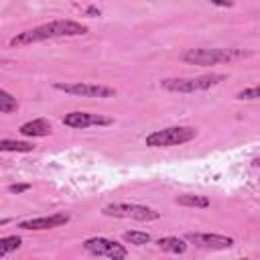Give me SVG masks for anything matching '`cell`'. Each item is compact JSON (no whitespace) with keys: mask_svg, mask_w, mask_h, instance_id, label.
<instances>
[{"mask_svg":"<svg viewBox=\"0 0 260 260\" xmlns=\"http://www.w3.org/2000/svg\"><path fill=\"white\" fill-rule=\"evenodd\" d=\"M87 26L75 22V20H53L47 24H41L37 28L18 32L14 39H10L12 47H20V45H32V43H41L47 39H61V37H79L85 35Z\"/></svg>","mask_w":260,"mask_h":260,"instance_id":"cell-1","label":"cell"},{"mask_svg":"<svg viewBox=\"0 0 260 260\" xmlns=\"http://www.w3.org/2000/svg\"><path fill=\"white\" fill-rule=\"evenodd\" d=\"M250 51H240V49H187L183 53V61L191 65H217L225 63L238 57H250Z\"/></svg>","mask_w":260,"mask_h":260,"instance_id":"cell-2","label":"cell"},{"mask_svg":"<svg viewBox=\"0 0 260 260\" xmlns=\"http://www.w3.org/2000/svg\"><path fill=\"white\" fill-rule=\"evenodd\" d=\"M197 136V130L191 126H169L162 130H154L146 136V146L152 148H162V146H175V144H185Z\"/></svg>","mask_w":260,"mask_h":260,"instance_id":"cell-3","label":"cell"},{"mask_svg":"<svg viewBox=\"0 0 260 260\" xmlns=\"http://www.w3.org/2000/svg\"><path fill=\"white\" fill-rule=\"evenodd\" d=\"M223 79V75H201V77H175V79H162L160 87L169 91H179V93H195V91H205L213 85H217Z\"/></svg>","mask_w":260,"mask_h":260,"instance_id":"cell-4","label":"cell"},{"mask_svg":"<svg viewBox=\"0 0 260 260\" xmlns=\"http://www.w3.org/2000/svg\"><path fill=\"white\" fill-rule=\"evenodd\" d=\"M104 215L108 217H130L138 221H154L160 217V213L152 207L138 205V203H110L102 209Z\"/></svg>","mask_w":260,"mask_h":260,"instance_id":"cell-5","label":"cell"},{"mask_svg":"<svg viewBox=\"0 0 260 260\" xmlns=\"http://www.w3.org/2000/svg\"><path fill=\"white\" fill-rule=\"evenodd\" d=\"M53 87L59 91H65L69 95H79V98H112V95H116L114 87H108L102 83L73 81V83H55Z\"/></svg>","mask_w":260,"mask_h":260,"instance_id":"cell-6","label":"cell"},{"mask_svg":"<svg viewBox=\"0 0 260 260\" xmlns=\"http://www.w3.org/2000/svg\"><path fill=\"white\" fill-rule=\"evenodd\" d=\"M83 248L93 256H104V258H112V260L128 258V250L122 244H118V242H114L110 238H100V236L98 238H89V240L83 242Z\"/></svg>","mask_w":260,"mask_h":260,"instance_id":"cell-7","label":"cell"},{"mask_svg":"<svg viewBox=\"0 0 260 260\" xmlns=\"http://www.w3.org/2000/svg\"><path fill=\"white\" fill-rule=\"evenodd\" d=\"M185 240L195 244L197 248L203 250H225L234 246V240L221 234H203V232H189L185 234Z\"/></svg>","mask_w":260,"mask_h":260,"instance_id":"cell-8","label":"cell"},{"mask_svg":"<svg viewBox=\"0 0 260 260\" xmlns=\"http://www.w3.org/2000/svg\"><path fill=\"white\" fill-rule=\"evenodd\" d=\"M63 124L69 128H89V126H110L114 124L112 118L102 114H89V112H69L63 118Z\"/></svg>","mask_w":260,"mask_h":260,"instance_id":"cell-9","label":"cell"},{"mask_svg":"<svg viewBox=\"0 0 260 260\" xmlns=\"http://www.w3.org/2000/svg\"><path fill=\"white\" fill-rule=\"evenodd\" d=\"M69 221V215L67 213H53V215H45V217H35V219H24L18 223L20 230H53V228H59V225H65Z\"/></svg>","mask_w":260,"mask_h":260,"instance_id":"cell-10","label":"cell"},{"mask_svg":"<svg viewBox=\"0 0 260 260\" xmlns=\"http://www.w3.org/2000/svg\"><path fill=\"white\" fill-rule=\"evenodd\" d=\"M20 134L22 136H49L51 134V124L45 118H37V120H30V122L22 124Z\"/></svg>","mask_w":260,"mask_h":260,"instance_id":"cell-11","label":"cell"},{"mask_svg":"<svg viewBox=\"0 0 260 260\" xmlns=\"http://www.w3.org/2000/svg\"><path fill=\"white\" fill-rule=\"evenodd\" d=\"M156 246H158L162 252H169V254H185V250H187L185 240L175 238V236H167V238L156 240Z\"/></svg>","mask_w":260,"mask_h":260,"instance_id":"cell-12","label":"cell"},{"mask_svg":"<svg viewBox=\"0 0 260 260\" xmlns=\"http://www.w3.org/2000/svg\"><path fill=\"white\" fill-rule=\"evenodd\" d=\"M35 148L32 142L26 140H8L0 138V152H30Z\"/></svg>","mask_w":260,"mask_h":260,"instance_id":"cell-13","label":"cell"},{"mask_svg":"<svg viewBox=\"0 0 260 260\" xmlns=\"http://www.w3.org/2000/svg\"><path fill=\"white\" fill-rule=\"evenodd\" d=\"M177 203L183 207H209V199L203 195H179Z\"/></svg>","mask_w":260,"mask_h":260,"instance_id":"cell-14","label":"cell"},{"mask_svg":"<svg viewBox=\"0 0 260 260\" xmlns=\"http://www.w3.org/2000/svg\"><path fill=\"white\" fill-rule=\"evenodd\" d=\"M22 246V240L18 236H6V238H0V258L16 252L18 248Z\"/></svg>","mask_w":260,"mask_h":260,"instance_id":"cell-15","label":"cell"},{"mask_svg":"<svg viewBox=\"0 0 260 260\" xmlns=\"http://www.w3.org/2000/svg\"><path fill=\"white\" fill-rule=\"evenodd\" d=\"M124 240L128 244H134V246H144L150 242V234L148 232H138V230H130V232H124Z\"/></svg>","mask_w":260,"mask_h":260,"instance_id":"cell-16","label":"cell"},{"mask_svg":"<svg viewBox=\"0 0 260 260\" xmlns=\"http://www.w3.org/2000/svg\"><path fill=\"white\" fill-rule=\"evenodd\" d=\"M16 110H18L16 98H12L8 91L0 89V112H2V114H12V112H16Z\"/></svg>","mask_w":260,"mask_h":260,"instance_id":"cell-17","label":"cell"},{"mask_svg":"<svg viewBox=\"0 0 260 260\" xmlns=\"http://www.w3.org/2000/svg\"><path fill=\"white\" fill-rule=\"evenodd\" d=\"M236 98L238 100H256V98H260V91H258V87H248V89L240 91Z\"/></svg>","mask_w":260,"mask_h":260,"instance_id":"cell-18","label":"cell"},{"mask_svg":"<svg viewBox=\"0 0 260 260\" xmlns=\"http://www.w3.org/2000/svg\"><path fill=\"white\" fill-rule=\"evenodd\" d=\"M28 189H30L28 183H18V185H10V187H8L10 193H24V191H28Z\"/></svg>","mask_w":260,"mask_h":260,"instance_id":"cell-19","label":"cell"},{"mask_svg":"<svg viewBox=\"0 0 260 260\" xmlns=\"http://www.w3.org/2000/svg\"><path fill=\"white\" fill-rule=\"evenodd\" d=\"M211 4H217V6H230L232 2H230V0H211Z\"/></svg>","mask_w":260,"mask_h":260,"instance_id":"cell-20","label":"cell"},{"mask_svg":"<svg viewBox=\"0 0 260 260\" xmlns=\"http://www.w3.org/2000/svg\"><path fill=\"white\" fill-rule=\"evenodd\" d=\"M2 223H8V219H0V225H2Z\"/></svg>","mask_w":260,"mask_h":260,"instance_id":"cell-21","label":"cell"}]
</instances>
